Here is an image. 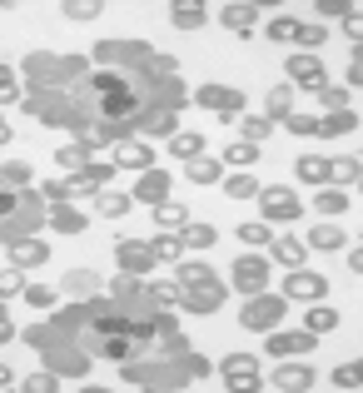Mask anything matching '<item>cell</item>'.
<instances>
[{"mask_svg": "<svg viewBox=\"0 0 363 393\" xmlns=\"http://www.w3.org/2000/svg\"><path fill=\"white\" fill-rule=\"evenodd\" d=\"M179 284H184L189 309H219V299H224V289L214 284V274L204 269V264H184L179 269Z\"/></svg>", "mask_w": 363, "mask_h": 393, "instance_id": "6da1fadb", "label": "cell"}, {"mask_svg": "<svg viewBox=\"0 0 363 393\" xmlns=\"http://www.w3.org/2000/svg\"><path fill=\"white\" fill-rule=\"evenodd\" d=\"M95 90H100V109H105L110 120H120V115L135 109V90L120 75H95Z\"/></svg>", "mask_w": 363, "mask_h": 393, "instance_id": "7a4b0ae2", "label": "cell"}, {"mask_svg": "<svg viewBox=\"0 0 363 393\" xmlns=\"http://www.w3.org/2000/svg\"><path fill=\"white\" fill-rule=\"evenodd\" d=\"M259 204H264V214L269 219H299V199H294V189H284V185H274V189H259Z\"/></svg>", "mask_w": 363, "mask_h": 393, "instance_id": "3957f363", "label": "cell"}, {"mask_svg": "<svg viewBox=\"0 0 363 393\" xmlns=\"http://www.w3.org/2000/svg\"><path fill=\"white\" fill-rule=\"evenodd\" d=\"M279 314H284V299H259V304H249V309H244V328L269 333V328L279 324Z\"/></svg>", "mask_w": 363, "mask_h": 393, "instance_id": "277c9868", "label": "cell"}, {"mask_svg": "<svg viewBox=\"0 0 363 393\" xmlns=\"http://www.w3.org/2000/svg\"><path fill=\"white\" fill-rule=\"evenodd\" d=\"M264 274H269L264 259H244V254H239V264H234V284H239L244 294H259V289H264Z\"/></svg>", "mask_w": 363, "mask_h": 393, "instance_id": "5b68a950", "label": "cell"}, {"mask_svg": "<svg viewBox=\"0 0 363 393\" xmlns=\"http://www.w3.org/2000/svg\"><path fill=\"white\" fill-rule=\"evenodd\" d=\"M289 75H294L303 90H324V80H329L324 65H319V60H308V55H294V60H289Z\"/></svg>", "mask_w": 363, "mask_h": 393, "instance_id": "8992f818", "label": "cell"}, {"mask_svg": "<svg viewBox=\"0 0 363 393\" xmlns=\"http://www.w3.org/2000/svg\"><path fill=\"white\" fill-rule=\"evenodd\" d=\"M224 378H229V388H254V383H259V368H254L249 354H234V359L224 364Z\"/></svg>", "mask_w": 363, "mask_h": 393, "instance_id": "52a82bcc", "label": "cell"}, {"mask_svg": "<svg viewBox=\"0 0 363 393\" xmlns=\"http://www.w3.org/2000/svg\"><path fill=\"white\" fill-rule=\"evenodd\" d=\"M324 284H329V279H319V274H294V279H284V294L289 299H319Z\"/></svg>", "mask_w": 363, "mask_h": 393, "instance_id": "ba28073f", "label": "cell"}, {"mask_svg": "<svg viewBox=\"0 0 363 393\" xmlns=\"http://www.w3.org/2000/svg\"><path fill=\"white\" fill-rule=\"evenodd\" d=\"M314 349V333H269V354H308Z\"/></svg>", "mask_w": 363, "mask_h": 393, "instance_id": "9c48e42d", "label": "cell"}, {"mask_svg": "<svg viewBox=\"0 0 363 393\" xmlns=\"http://www.w3.org/2000/svg\"><path fill=\"white\" fill-rule=\"evenodd\" d=\"M165 194H170V175H154V170H144V180H139V189H135L130 199H149V204H165Z\"/></svg>", "mask_w": 363, "mask_h": 393, "instance_id": "30bf717a", "label": "cell"}, {"mask_svg": "<svg viewBox=\"0 0 363 393\" xmlns=\"http://www.w3.org/2000/svg\"><path fill=\"white\" fill-rule=\"evenodd\" d=\"M199 105H214V109H224V115H239V109H244V100H239V95L214 90V85H204V90H199Z\"/></svg>", "mask_w": 363, "mask_h": 393, "instance_id": "8fae6325", "label": "cell"}, {"mask_svg": "<svg viewBox=\"0 0 363 393\" xmlns=\"http://www.w3.org/2000/svg\"><path fill=\"white\" fill-rule=\"evenodd\" d=\"M308 383H314V368H279V373H274V388H279V393H284V388L299 393V388H308Z\"/></svg>", "mask_w": 363, "mask_h": 393, "instance_id": "7c38bea8", "label": "cell"}, {"mask_svg": "<svg viewBox=\"0 0 363 393\" xmlns=\"http://www.w3.org/2000/svg\"><path fill=\"white\" fill-rule=\"evenodd\" d=\"M154 264V254L149 249H139V244H120V269H130V274H144Z\"/></svg>", "mask_w": 363, "mask_h": 393, "instance_id": "4fadbf2b", "label": "cell"}, {"mask_svg": "<svg viewBox=\"0 0 363 393\" xmlns=\"http://www.w3.org/2000/svg\"><path fill=\"white\" fill-rule=\"evenodd\" d=\"M115 164H120V170H149V149L144 145H120L115 149Z\"/></svg>", "mask_w": 363, "mask_h": 393, "instance_id": "5bb4252c", "label": "cell"}, {"mask_svg": "<svg viewBox=\"0 0 363 393\" xmlns=\"http://www.w3.org/2000/svg\"><path fill=\"white\" fill-rule=\"evenodd\" d=\"M179 244H189V249H210V244H214V224H184Z\"/></svg>", "mask_w": 363, "mask_h": 393, "instance_id": "9a60e30c", "label": "cell"}, {"mask_svg": "<svg viewBox=\"0 0 363 393\" xmlns=\"http://www.w3.org/2000/svg\"><path fill=\"white\" fill-rule=\"evenodd\" d=\"M353 125H358V120L348 115V109H334L329 120H319V130H314V135H348Z\"/></svg>", "mask_w": 363, "mask_h": 393, "instance_id": "2e32d148", "label": "cell"}, {"mask_svg": "<svg viewBox=\"0 0 363 393\" xmlns=\"http://www.w3.org/2000/svg\"><path fill=\"white\" fill-rule=\"evenodd\" d=\"M189 180L194 185H214L219 180V159H189Z\"/></svg>", "mask_w": 363, "mask_h": 393, "instance_id": "e0dca14e", "label": "cell"}, {"mask_svg": "<svg viewBox=\"0 0 363 393\" xmlns=\"http://www.w3.org/2000/svg\"><path fill=\"white\" fill-rule=\"evenodd\" d=\"M154 224L160 229H184V209L179 204H154Z\"/></svg>", "mask_w": 363, "mask_h": 393, "instance_id": "ac0fdd59", "label": "cell"}, {"mask_svg": "<svg viewBox=\"0 0 363 393\" xmlns=\"http://www.w3.org/2000/svg\"><path fill=\"white\" fill-rule=\"evenodd\" d=\"M254 20H259L254 6H229V11H224V25H229V30H249Z\"/></svg>", "mask_w": 363, "mask_h": 393, "instance_id": "d6986e66", "label": "cell"}, {"mask_svg": "<svg viewBox=\"0 0 363 393\" xmlns=\"http://www.w3.org/2000/svg\"><path fill=\"white\" fill-rule=\"evenodd\" d=\"M314 204H319V214H343V209H348V194H343V189H319Z\"/></svg>", "mask_w": 363, "mask_h": 393, "instance_id": "ffe728a7", "label": "cell"}, {"mask_svg": "<svg viewBox=\"0 0 363 393\" xmlns=\"http://www.w3.org/2000/svg\"><path fill=\"white\" fill-rule=\"evenodd\" d=\"M299 180H308V185H324V180H329V164L303 154V159H299Z\"/></svg>", "mask_w": 363, "mask_h": 393, "instance_id": "44dd1931", "label": "cell"}, {"mask_svg": "<svg viewBox=\"0 0 363 393\" xmlns=\"http://www.w3.org/2000/svg\"><path fill=\"white\" fill-rule=\"evenodd\" d=\"M40 259H45L40 239H15V264H40Z\"/></svg>", "mask_w": 363, "mask_h": 393, "instance_id": "7402d4cb", "label": "cell"}, {"mask_svg": "<svg viewBox=\"0 0 363 393\" xmlns=\"http://www.w3.org/2000/svg\"><path fill=\"white\" fill-rule=\"evenodd\" d=\"M308 244H314V249H338V244H343V234L334 229V224H319V229L308 234Z\"/></svg>", "mask_w": 363, "mask_h": 393, "instance_id": "603a6c76", "label": "cell"}, {"mask_svg": "<svg viewBox=\"0 0 363 393\" xmlns=\"http://www.w3.org/2000/svg\"><path fill=\"white\" fill-rule=\"evenodd\" d=\"M224 189H229V199H249V194H259V180L254 175H234Z\"/></svg>", "mask_w": 363, "mask_h": 393, "instance_id": "cb8c5ba5", "label": "cell"}, {"mask_svg": "<svg viewBox=\"0 0 363 393\" xmlns=\"http://www.w3.org/2000/svg\"><path fill=\"white\" fill-rule=\"evenodd\" d=\"M95 279H100V274H90V269H75V274L65 279V289H70V294H95Z\"/></svg>", "mask_w": 363, "mask_h": 393, "instance_id": "d4e9b609", "label": "cell"}, {"mask_svg": "<svg viewBox=\"0 0 363 393\" xmlns=\"http://www.w3.org/2000/svg\"><path fill=\"white\" fill-rule=\"evenodd\" d=\"M289 109H294L289 90H269V115H274V120H289Z\"/></svg>", "mask_w": 363, "mask_h": 393, "instance_id": "484cf974", "label": "cell"}, {"mask_svg": "<svg viewBox=\"0 0 363 393\" xmlns=\"http://www.w3.org/2000/svg\"><path fill=\"white\" fill-rule=\"evenodd\" d=\"M338 324V314L334 309H314V314H308V333H329Z\"/></svg>", "mask_w": 363, "mask_h": 393, "instance_id": "4316f807", "label": "cell"}, {"mask_svg": "<svg viewBox=\"0 0 363 393\" xmlns=\"http://www.w3.org/2000/svg\"><path fill=\"white\" fill-rule=\"evenodd\" d=\"M174 25L194 30V25H204V11H199V6H174Z\"/></svg>", "mask_w": 363, "mask_h": 393, "instance_id": "83f0119b", "label": "cell"}, {"mask_svg": "<svg viewBox=\"0 0 363 393\" xmlns=\"http://www.w3.org/2000/svg\"><path fill=\"white\" fill-rule=\"evenodd\" d=\"M274 259H279V264H299V259H303V249H299L294 239H274Z\"/></svg>", "mask_w": 363, "mask_h": 393, "instance_id": "f1b7e54d", "label": "cell"}, {"mask_svg": "<svg viewBox=\"0 0 363 393\" xmlns=\"http://www.w3.org/2000/svg\"><path fill=\"white\" fill-rule=\"evenodd\" d=\"M0 100H6V105L20 100V85H15V70L11 65H0Z\"/></svg>", "mask_w": 363, "mask_h": 393, "instance_id": "f546056e", "label": "cell"}, {"mask_svg": "<svg viewBox=\"0 0 363 393\" xmlns=\"http://www.w3.org/2000/svg\"><path fill=\"white\" fill-rule=\"evenodd\" d=\"M20 294H25V299H30V304H35V309H50V304H55V294H50V289H45V284H25V289H20Z\"/></svg>", "mask_w": 363, "mask_h": 393, "instance_id": "4dcf8cb0", "label": "cell"}, {"mask_svg": "<svg viewBox=\"0 0 363 393\" xmlns=\"http://www.w3.org/2000/svg\"><path fill=\"white\" fill-rule=\"evenodd\" d=\"M269 40H299V20H289V15L274 20V25H269Z\"/></svg>", "mask_w": 363, "mask_h": 393, "instance_id": "1f68e13d", "label": "cell"}, {"mask_svg": "<svg viewBox=\"0 0 363 393\" xmlns=\"http://www.w3.org/2000/svg\"><path fill=\"white\" fill-rule=\"evenodd\" d=\"M329 175H334L338 185H348V180H358V164H353V159H334V164H329Z\"/></svg>", "mask_w": 363, "mask_h": 393, "instance_id": "d6a6232c", "label": "cell"}, {"mask_svg": "<svg viewBox=\"0 0 363 393\" xmlns=\"http://www.w3.org/2000/svg\"><path fill=\"white\" fill-rule=\"evenodd\" d=\"M55 159L65 164V170H85V149H80V145H65V149H60Z\"/></svg>", "mask_w": 363, "mask_h": 393, "instance_id": "836d02e7", "label": "cell"}, {"mask_svg": "<svg viewBox=\"0 0 363 393\" xmlns=\"http://www.w3.org/2000/svg\"><path fill=\"white\" fill-rule=\"evenodd\" d=\"M125 209H130V194H105V199H100V214H110V219L125 214Z\"/></svg>", "mask_w": 363, "mask_h": 393, "instance_id": "e575fe53", "label": "cell"}, {"mask_svg": "<svg viewBox=\"0 0 363 393\" xmlns=\"http://www.w3.org/2000/svg\"><path fill=\"white\" fill-rule=\"evenodd\" d=\"M224 159L244 170V164H254V145H229V149H224Z\"/></svg>", "mask_w": 363, "mask_h": 393, "instance_id": "d590c367", "label": "cell"}, {"mask_svg": "<svg viewBox=\"0 0 363 393\" xmlns=\"http://www.w3.org/2000/svg\"><path fill=\"white\" fill-rule=\"evenodd\" d=\"M65 15L70 20H90V15H100V6L95 0H75V6H65Z\"/></svg>", "mask_w": 363, "mask_h": 393, "instance_id": "8d00e7d4", "label": "cell"}, {"mask_svg": "<svg viewBox=\"0 0 363 393\" xmlns=\"http://www.w3.org/2000/svg\"><path fill=\"white\" fill-rule=\"evenodd\" d=\"M284 125H289L294 135H314V130H319V120H314V115H289Z\"/></svg>", "mask_w": 363, "mask_h": 393, "instance_id": "74e56055", "label": "cell"}, {"mask_svg": "<svg viewBox=\"0 0 363 393\" xmlns=\"http://www.w3.org/2000/svg\"><path fill=\"white\" fill-rule=\"evenodd\" d=\"M149 254H154V259H174V254H179V239H170V234H165V239H154Z\"/></svg>", "mask_w": 363, "mask_h": 393, "instance_id": "f35d334b", "label": "cell"}, {"mask_svg": "<svg viewBox=\"0 0 363 393\" xmlns=\"http://www.w3.org/2000/svg\"><path fill=\"white\" fill-rule=\"evenodd\" d=\"M239 239H244V244H264L269 229H264V224H239Z\"/></svg>", "mask_w": 363, "mask_h": 393, "instance_id": "ab89813d", "label": "cell"}, {"mask_svg": "<svg viewBox=\"0 0 363 393\" xmlns=\"http://www.w3.org/2000/svg\"><path fill=\"white\" fill-rule=\"evenodd\" d=\"M174 130V115H154V120H144V135H170Z\"/></svg>", "mask_w": 363, "mask_h": 393, "instance_id": "60d3db41", "label": "cell"}, {"mask_svg": "<svg viewBox=\"0 0 363 393\" xmlns=\"http://www.w3.org/2000/svg\"><path fill=\"white\" fill-rule=\"evenodd\" d=\"M239 125H244V140H249V145L269 135V120H239Z\"/></svg>", "mask_w": 363, "mask_h": 393, "instance_id": "b9f144b4", "label": "cell"}, {"mask_svg": "<svg viewBox=\"0 0 363 393\" xmlns=\"http://www.w3.org/2000/svg\"><path fill=\"white\" fill-rule=\"evenodd\" d=\"M25 388L30 393H55V373H35V378H25Z\"/></svg>", "mask_w": 363, "mask_h": 393, "instance_id": "7bdbcfd3", "label": "cell"}, {"mask_svg": "<svg viewBox=\"0 0 363 393\" xmlns=\"http://www.w3.org/2000/svg\"><path fill=\"white\" fill-rule=\"evenodd\" d=\"M199 149H204L199 135H179V140H174V154H199Z\"/></svg>", "mask_w": 363, "mask_h": 393, "instance_id": "ee69618b", "label": "cell"}, {"mask_svg": "<svg viewBox=\"0 0 363 393\" xmlns=\"http://www.w3.org/2000/svg\"><path fill=\"white\" fill-rule=\"evenodd\" d=\"M55 229H85V219L70 214V209H55Z\"/></svg>", "mask_w": 363, "mask_h": 393, "instance_id": "f6af8a7d", "label": "cell"}, {"mask_svg": "<svg viewBox=\"0 0 363 393\" xmlns=\"http://www.w3.org/2000/svg\"><path fill=\"white\" fill-rule=\"evenodd\" d=\"M25 284H20V274H0V299H11V294H20Z\"/></svg>", "mask_w": 363, "mask_h": 393, "instance_id": "bcb514c9", "label": "cell"}, {"mask_svg": "<svg viewBox=\"0 0 363 393\" xmlns=\"http://www.w3.org/2000/svg\"><path fill=\"white\" fill-rule=\"evenodd\" d=\"M334 383H338V388H358V368H338Z\"/></svg>", "mask_w": 363, "mask_h": 393, "instance_id": "7dc6e473", "label": "cell"}, {"mask_svg": "<svg viewBox=\"0 0 363 393\" xmlns=\"http://www.w3.org/2000/svg\"><path fill=\"white\" fill-rule=\"evenodd\" d=\"M343 30H348V35H353V40H358V35H363V20H358V15H353V11H343Z\"/></svg>", "mask_w": 363, "mask_h": 393, "instance_id": "c3c4849f", "label": "cell"}, {"mask_svg": "<svg viewBox=\"0 0 363 393\" xmlns=\"http://www.w3.org/2000/svg\"><path fill=\"white\" fill-rule=\"evenodd\" d=\"M299 40H303V45H319V40H324V30H314V25H299Z\"/></svg>", "mask_w": 363, "mask_h": 393, "instance_id": "681fc988", "label": "cell"}, {"mask_svg": "<svg viewBox=\"0 0 363 393\" xmlns=\"http://www.w3.org/2000/svg\"><path fill=\"white\" fill-rule=\"evenodd\" d=\"M343 100H348L343 90H324V105H329V109H343Z\"/></svg>", "mask_w": 363, "mask_h": 393, "instance_id": "f907efd6", "label": "cell"}, {"mask_svg": "<svg viewBox=\"0 0 363 393\" xmlns=\"http://www.w3.org/2000/svg\"><path fill=\"white\" fill-rule=\"evenodd\" d=\"M11 209H15V194H6V189H0V219H6Z\"/></svg>", "mask_w": 363, "mask_h": 393, "instance_id": "816d5d0a", "label": "cell"}, {"mask_svg": "<svg viewBox=\"0 0 363 393\" xmlns=\"http://www.w3.org/2000/svg\"><path fill=\"white\" fill-rule=\"evenodd\" d=\"M11 333H15V328H11V319H6V314H0V344H6V339H11Z\"/></svg>", "mask_w": 363, "mask_h": 393, "instance_id": "f5cc1de1", "label": "cell"}, {"mask_svg": "<svg viewBox=\"0 0 363 393\" xmlns=\"http://www.w3.org/2000/svg\"><path fill=\"white\" fill-rule=\"evenodd\" d=\"M0 145H11V125H0Z\"/></svg>", "mask_w": 363, "mask_h": 393, "instance_id": "db71d44e", "label": "cell"}, {"mask_svg": "<svg viewBox=\"0 0 363 393\" xmlns=\"http://www.w3.org/2000/svg\"><path fill=\"white\" fill-rule=\"evenodd\" d=\"M0 383H11V373H6V368H0Z\"/></svg>", "mask_w": 363, "mask_h": 393, "instance_id": "11a10c76", "label": "cell"}]
</instances>
